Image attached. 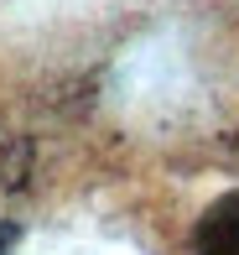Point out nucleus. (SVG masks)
<instances>
[{"label":"nucleus","instance_id":"f257e3e1","mask_svg":"<svg viewBox=\"0 0 239 255\" xmlns=\"http://www.w3.org/2000/svg\"><path fill=\"white\" fill-rule=\"evenodd\" d=\"M192 250L198 255H239V188L203 208L198 235H192Z\"/></svg>","mask_w":239,"mask_h":255},{"label":"nucleus","instance_id":"f03ea898","mask_svg":"<svg viewBox=\"0 0 239 255\" xmlns=\"http://www.w3.org/2000/svg\"><path fill=\"white\" fill-rule=\"evenodd\" d=\"M0 255H5V229H0Z\"/></svg>","mask_w":239,"mask_h":255}]
</instances>
